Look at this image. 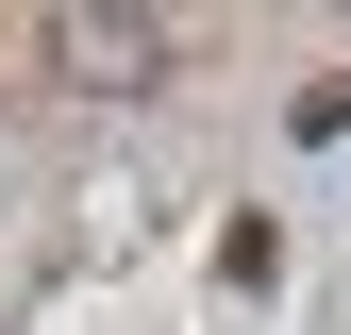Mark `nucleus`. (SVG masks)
Masks as SVG:
<instances>
[{"label":"nucleus","mask_w":351,"mask_h":335,"mask_svg":"<svg viewBox=\"0 0 351 335\" xmlns=\"http://www.w3.org/2000/svg\"><path fill=\"white\" fill-rule=\"evenodd\" d=\"M167 51H184L167 17H51V67H84V84H151Z\"/></svg>","instance_id":"f257e3e1"}]
</instances>
